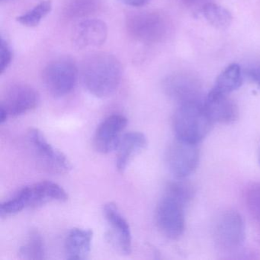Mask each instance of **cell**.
Segmentation results:
<instances>
[{"instance_id": "obj_8", "label": "cell", "mask_w": 260, "mask_h": 260, "mask_svg": "<svg viewBox=\"0 0 260 260\" xmlns=\"http://www.w3.org/2000/svg\"><path fill=\"white\" fill-rule=\"evenodd\" d=\"M166 162L176 179H185L194 173L199 165L198 144L176 138L167 149Z\"/></svg>"}, {"instance_id": "obj_27", "label": "cell", "mask_w": 260, "mask_h": 260, "mask_svg": "<svg viewBox=\"0 0 260 260\" xmlns=\"http://www.w3.org/2000/svg\"><path fill=\"white\" fill-rule=\"evenodd\" d=\"M182 5L194 12L202 13V9L212 3V0H179Z\"/></svg>"}, {"instance_id": "obj_23", "label": "cell", "mask_w": 260, "mask_h": 260, "mask_svg": "<svg viewBox=\"0 0 260 260\" xmlns=\"http://www.w3.org/2000/svg\"><path fill=\"white\" fill-rule=\"evenodd\" d=\"M52 10L51 0H42L32 9L16 18V21L24 26L36 27Z\"/></svg>"}, {"instance_id": "obj_20", "label": "cell", "mask_w": 260, "mask_h": 260, "mask_svg": "<svg viewBox=\"0 0 260 260\" xmlns=\"http://www.w3.org/2000/svg\"><path fill=\"white\" fill-rule=\"evenodd\" d=\"M202 15L207 22L215 28L228 29L233 22L231 13L224 7L211 3L205 6L202 10Z\"/></svg>"}, {"instance_id": "obj_25", "label": "cell", "mask_w": 260, "mask_h": 260, "mask_svg": "<svg viewBox=\"0 0 260 260\" xmlns=\"http://www.w3.org/2000/svg\"><path fill=\"white\" fill-rule=\"evenodd\" d=\"M244 198L248 211L260 225V182H255L248 186Z\"/></svg>"}, {"instance_id": "obj_22", "label": "cell", "mask_w": 260, "mask_h": 260, "mask_svg": "<svg viewBox=\"0 0 260 260\" xmlns=\"http://www.w3.org/2000/svg\"><path fill=\"white\" fill-rule=\"evenodd\" d=\"M28 188L23 187L18 190L12 197L0 205V215L2 217H10L28 208Z\"/></svg>"}, {"instance_id": "obj_28", "label": "cell", "mask_w": 260, "mask_h": 260, "mask_svg": "<svg viewBox=\"0 0 260 260\" xmlns=\"http://www.w3.org/2000/svg\"><path fill=\"white\" fill-rule=\"evenodd\" d=\"M118 1L127 7L139 8L147 5L151 0H118Z\"/></svg>"}, {"instance_id": "obj_13", "label": "cell", "mask_w": 260, "mask_h": 260, "mask_svg": "<svg viewBox=\"0 0 260 260\" xmlns=\"http://www.w3.org/2000/svg\"><path fill=\"white\" fill-rule=\"evenodd\" d=\"M108 27L100 19H88L77 24L73 31V45L79 50L96 48L106 42Z\"/></svg>"}, {"instance_id": "obj_21", "label": "cell", "mask_w": 260, "mask_h": 260, "mask_svg": "<svg viewBox=\"0 0 260 260\" xmlns=\"http://www.w3.org/2000/svg\"><path fill=\"white\" fill-rule=\"evenodd\" d=\"M19 254L22 259L41 260L45 258V243L39 231L30 232L25 244L21 246Z\"/></svg>"}, {"instance_id": "obj_10", "label": "cell", "mask_w": 260, "mask_h": 260, "mask_svg": "<svg viewBox=\"0 0 260 260\" xmlns=\"http://www.w3.org/2000/svg\"><path fill=\"white\" fill-rule=\"evenodd\" d=\"M127 124V118L121 115H112L102 121L94 134L95 150L103 154L116 150Z\"/></svg>"}, {"instance_id": "obj_3", "label": "cell", "mask_w": 260, "mask_h": 260, "mask_svg": "<svg viewBox=\"0 0 260 260\" xmlns=\"http://www.w3.org/2000/svg\"><path fill=\"white\" fill-rule=\"evenodd\" d=\"M125 27L132 39L144 44L161 42L167 37L170 30L166 16L156 11L129 13L126 16Z\"/></svg>"}, {"instance_id": "obj_30", "label": "cell", "mask_w": 260, "mask_h": 260, "mask_svg": "<svg viewBox=\"0 0 260 260\" xmlns=\"http://www.w3.org/2000/svg\"><path fill=\"white\" fill-rule=\"evenodd\" d=\"M258 162L260 164V147H259V152H258Z\"/></svg>"}, {"instance_id": "obj_4", "label": "cell", "mask_w": 260, "mask_h": 260, "mask_svg": "<svg viewBox=\"0 0 260 260\" xmlns=\"http://www.w3.org/2000/svg\"><path fill=\"white\" fill-rule=\"evenodd\" d=\"M78 68L71 57H61L50 62L42 74L44 85L54 98H63L72 92L77 84Z\"/></svg>"}, {"instance_id": "obj_9", "label": "cell", "mask_w": 260, "mask_h": 260, "mask_svg": "<svg viewBox=\"0 0 260 260\" xmlns=\"http://www.w3.org/2000/svg\"><path fill=\"white\" fill-rule=\"evenodd\" d=\"M214 238L221 250L231 252L241 247L246 238L243 217L236 211L223 213L216 225Z\"/></svg>"}, {"instance_id": "obj_26", "label": "cell", "mask_w": 260, "mask_h": 260, "mask_svg": "<svg viewBox=\"0 0 260 260\" xmlns=\"http://www.w3.org/2000/svg\"><path fill=\"white\" fill-rule=\"evenodd\" d=\"M13 54L10 44L4 38L1 37L0 41V73L4 74L13 60Z\"/></svg>"}, {"instance_id": "obj_16", "label": "cell", "mask_w": 260, "mask_h": 260, "mask_svg": "<svg viewBox=\"0 0 260 260\" xmlns=\"http://www.w3.org/2000/svg\"><path fill=\"white\" fill-rule=\"evenodd\" d=\"M147 146V138L141 132H132L123 135L116 150L117 170L123 173L133 158L143 151Z\"/></svg>"}, {"instance_id": "obj_19", "label": "cell", "mask_w": 260, "mask_h": 260, "mask_svg": "<svg viewBox=\"0 0 260 260\" xmlns=\"http://www.w3.org/2000/svg\"><path fill=\"white\" fill-rule=\"evenodd\" d=\"M100 6L101 0H67L63 13L68 19H83L96 13Z\"/></svg>"}, {"instance_id": "obj_7", "label": "cell", "mask_w": 260, "mask_h": 260, "mask_svg": "<svg viewBox=\"0 0 260 260\" xmlns=\"http://www.w3.org/2000/svg\"><path fill=\"white\" fill-rule=\"evenodd\" d=\"M186 205L164 193L155 213L156 225L162 234L172 240L179 238L185 231Z\"/></svg>"}, {"instance_id": "obj_12", "label": "cell", "mask_w": 260, "mask_h": 260, "mask_svg": "<svg viewBox=\"0 0 260 260\" xmlns=\"http://www.w3.org/2000/svg\"><path fill=\"white\" fill-rule=\"evenodd\" d=\"M166 94L179 104L200 102L202 89L200 83L191 76L185 74H172L164 82Z\"/></svg>"}, {"instance_id": "obj_14", "label": "cell", "mask_w": 260, "mask_h": 260, "mask_svg": "<svg viewBox=\"0 0 260 260\" xmlns=\"http://www.w3.org/2000/svg\"><path fill=\"white\" fill-rule=\"evenodd\" d=\"M203 107L213 124L233 122L238 117V109L228 95H219L210 91L203 100Z\"/></svg>"}, {"instance_id": "obj_15", "label": "cell", "mask_w": 260, "mask_h": 260, "mask_svg": "<svg viewBox=\"0 0 260 260\" xmlns=\"http://www.w3.org/2000/svg\"><path fill=\"white\" fill-rule=\"evenodd\" d=\"M28 208L34 209L50 202H65L68 200L67 191L58 184L42 181L28 185Z\"/></svg>"}, {"instance_id": "obj_5", "label": "cell", "mask_w": 260, "mask_h": 260, "mask_svg": "<svg viewBox=\"0 0 260 260\" xmlns=\"http://www.w3.org/2000/svg\"><path fill=\"white\" fill-rule=\"evenodd\" d=\"M39 102L40 95L32 86L24 83L13 85L7 89L0 106V123L31 112Z\"/></svg>"}, {"instance_id": "obj_17", "label": "cell", "mask_w": 260, "mask_h": 260, "mask_svg": "<svg viewBox=\"0 0 260 260\" xmlns=\"http://www.w3.org/2000/svg\"><path fill=\"white\" fill-rule=\"evenodd\" d=\"M93 233L91 230L74 228L68 233L65 240L64 250L68 259H86L92 246Z\"/></svg>"}, {"instance_id": "obj_1", "label": "cell", "mask_w": 260, "mask_h": 260, "mask_svg": "<svg viewBox=\"0 0 260 260\" xmlns=\"http://www.w3.org/2000/svg\"><path fill=\"white\" fill-rule=\"evenodd\" d=\"M82 77L89 93L97 98H106L118 90L122 78V66L115 56L98 53L83 62Z\"/></svg>"}, {"instance_id": "obj_29", "label": "cell", "mask_w": 260, "mask_h": 260, "mask_svg": "<svg viewBox=\"0 0 260 260\" xmlns=\"http://www.w3.org/2000/svg\"><path fill=\"white\" fill-rule=\"evenodd\" d=\"M249 76H250L251 80H252L260 89V68L251 71V72L249 73Z\"/></svg>"}, {"instance_id": "obj_18", "label": "cell", "mask_w": 260, "mask_h": 260, "mask_svg": "<svg viewBox=\"0 0 260 260\" xmlns=\"http://www.w3.org/2000/svg\"><path fill=\"white\" fill-rule=\"evenodd\" d=\"M242 81L243 79L240 67L237 63H232L219 74L211 92L219 95H228L239 89Z\"/></svg>"}, {"instance_id": "obj_2", "label": "cell", "mask_w": 260, "mask_h": 260, "mask_svg": "<svg viewBox=\"0 0 260 260\" xmlns=\"http://www.w3.org/2000/svg\"><path fill=\"white\" fill-rule=\"evenodd\" d=\"M213 122L203 107V101L179 105L173 115V126L176 138L199 144L211 131Z\"/></svg>"}, {"instance_id": "obj_11", "label": "cell", "mask_w": 260, "mask_h": 260, "mask_svg": "<svg viewBox=\"0 0 260 260\" xmlns=\"http://www.w3.org/2000/svg\"><path fill=\"white\" fill-rule=\"evenodd\" d=\"M103 214L110 226V241L121 253L129 255L132 252V237L128 222L112 202L104 205Z\"/></svg>"}, {"instance_id": "obj_6", "label": "cell", "mask_w": 260, "mask_h": 260, "mask_svg": "<svg viewBox=\"0 0 260 260\" xmlns=\"http://www.w3.org/2000/svg\"><path fill=\"white\" fill-rule=\"evenodd\" d=\"M28 141L36 159L44 170L59 175L71 171L72 166L68 158L54 148L40 130L31 128L28 132Z\"/></svg>"}, {"instance_id": "obj_24", "label": "cell", "mask_w": 260, "mask_h": 260, "mask_svg": "<svg viewBox=\"0 0 260 260\" xmlns=\"http://www.w3.org/2000/svg\"><path fill=\"white\" fill-rule=\"evenodd\" d=\"M169 182L166 187L165 194H169L180 201L185 205H188L194 196V190L192 185L182 179Z\"/></svg>"}]
</instances>
